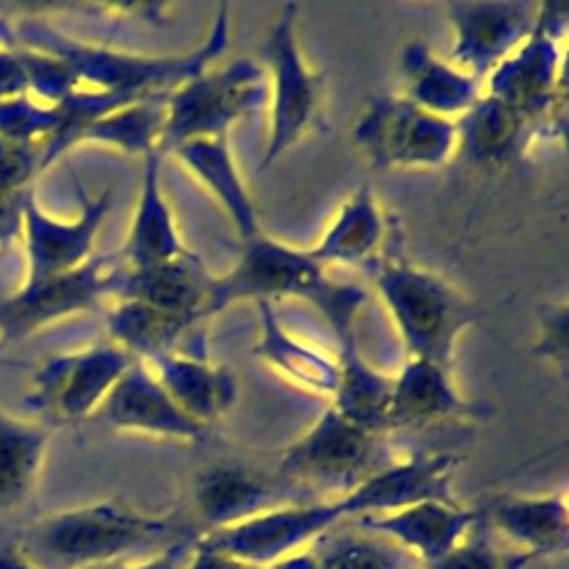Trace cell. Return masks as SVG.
<instances>
[{"label":"cell","instance_id":"6da1fadb","mask_svg":"<svg viewBox=\"0 0 569 569\" xmlns=\"http://www.w3.org/2000/svg\"><path fill=\"white\" fill-rule=\"evenodd\" d=\"M460 458L447 451H418L351 489L349 493L276 507L236 527L200 533L198 542L236 558L269 565L291 551L311 547L338 525L369 513H385L420 500L458 502L453 473Z\"/></svg>","mask_w":569,"mask_h":569},{"label":"cell","instance_id":"7a4b0ae2","mask_svg":"<svg viewBox=\"0 0 569 569\" xmlns=\"http://www.w3.org/2000/svg\"><path fill=\"white\" fill-rule=\"evenodd\" d=\"M20 551L40 569H93L149 558L200 529L176 516L142 513L102 500L36 518L11 529Z\"/></svg>","mask_w":569,"mask_h":569},{"label":"cell","instance_id":"3957f363","mask_svg":"<svg viewBox=\"0 0 569 569\" xmlns=\"http://www.w3.org/2000/svg\"><path fill=\"white\" fill-rule=\"evenodd\" d=\"M229 4H220L200 47L184 56H140L71 40L51 24L24 18L16 24L13 44L58 58L73 76L76 89L109 93L127 102L162 96L207 71L229 47Z\"/></svg>","mask_w":569,"mask_h":569},{"label":"cell","instance_id":"277c9868","mask_svg":"<svg viewBox=\"0 0 569 569\" xmlns=\"http://www.w3.org/2000/svg\"><path fill=\"white\" fill-rule=\"evenodd\" d=\"M371 276L409 358L451 365L458 336L478 318V307L442 276L402 258H378Z\"/></svg>","mask_w":569,"mask_h":569},{"label":"cell","instance_id":"5b68a950","mask_svg":"<svg viewBox=\"0 0 569 569\" xmlns=\"http://www.w3.org/2000/svg\"><path fill=\"white\" fill-rule=\"evenodd\" d=\"M396 462L389 433L360 427L329 407L280 460L276 478L309 500L349 493Z\"/></svg>","mask_w":569,"mask_h":569},{"label":"cell","instance_id":"8992f818","mask_svg":"<svg viewBox=\"0 0 569 569\" xmlns=\"http://www.w3.org/2000/svg\"><path fill=\"white\" fill-rule=\"evenodd\" d=\"M565 33L567 4H538L533 31L487 76V93L522 113L536 138L556 140L567 131Z\"/></svg>","mask_w":569,"mask_h":569},{"label":"cell","instance_id":"52a82bcc","mask_svg":"<svg viewBox=\"0 0 569 569\" xmlns=\"http://www.w3.org/2000/svg\"><path fill=\"white\" fill-rule=\"evenodd\" d=\"M269 102L267 69L251 58L202 71L176 87L164 102L160 153L198 138H227L229 127Z\"/></svg>","mask_w":569,"mask_h":569},{"label":"cell","instance_id":"ba28073f","mask_svg":"<svg viewBox=\"0 0 569 569\" xmlns=\"http://www.w3.org/2000/svg\"><path fill=\"white\" fill-rule=\"evenodd\" d=\"M271 133L260 160V171L269 169L284 151L309 136L322 122L325 73L316 71L298 44V4L280 7V13L264 40Z\"/></svg>","mask_w":569,"mask_h":569},{"label":"cell","instance_id":"9c48e42d","mask_svg":"<svg viewBox=\"0 0 569 569\" xmlns=\"http://www.w3.org/2000/svg\"><path fill=\"white\" fill-rule=\"evenodd\" d=\"M351 138L378 171L436 169L456 151V122L385 93L365 107Z\"/></svg>","mask_w":569,"mask_h":569},{"label":"cell","instance_id":"30bf717a","mask_svg":"<svg viewBox=\"0 0 569 569\" xmlns=\"http://www.w3.org/2000/svg\"><path fill=\"white\" fill-rule=\"evenodd\" d=\"M133 360L113 342L53 353L36 369L24 402L49 427L91 418Z\"/></svg>","mask_w":569,"mask_h":569},{"label":"cell","instance_id":"8fae6325","mask_svg":"<svg viewBox=\"0 0 569 569\" xmlns=\"http://www.w3.org/2000/svg\"><path fill=\"white\" fill-rule=\"evenodd\" d=\"M118 271V253L98 251L78 269L24 280L20 289L0 298V340L11 345L53 320L100 311L104 300L113 298Z\"/></svg>","mask_w":569,"mask_h":569},{"label":"cell","instance_id":"7c38bea8","mask_svg":"<svg viewBox=\"0 0 569 569\" xmlns=\"http://www.w3.org/2000/svg\"><path fill=\"white\" fill-rule=\"evenodd\" d=\"M329 278L309 249H298L264 233L242 242L240 258L231 271L216 276L211 291V316L238 300L307 298L311 305L322 296Z\"/></svg>","mask_w":569,"mask_h":569},{"label":"cell","instance_id":"4fadbf2b","mask_svg":"<svg viewBox=\"0 0 569 569\" xmlns=\"http://www.w3.org/2000/svg\"><path fill=\"white\" fill-rule=\"evenodd\" d=\"M367 302L365 289L351 282H333L329 293L318 305V311L327 318L338 340V382L333 391V409L367 429L382 431L387 420V407L393 389V376L382 373L369 360H365L356 342V316Z\"/></svg>","mask_w":569,"mask_h":569},{"label":"cell","instance_id":"5bb4252c","mask_svg":"<svg viewBox=\"0 0 569 569\" xmlns=\"http://www.w3.org/2000/svg\"><path fill=\"white\" fill-rule=\"evenodd\" d=\"M451 64L482 80L536 27V2H449Z\"/></svg>","mask_w":569,"mask_h":569},{"label":"cell","instance_id":"9a60e30c","mask_svg":"<svg viewBox=\"0 0 569 569\" xmlns=\"http://www.w3.org/2000/svg\"><path fill=\"white\" fill-rule=\"evenodd\" d=\"M82 211L76 220L62 222L47 216L36 202L33 189L27 193L22 213V240L27 251V280L49 278L82 267L96 251V236L111 209V191L89 198L78 187Z\"/></svg>","mask_w":569,"mask_h":569},{"label":"cell","instance_id":"2e32d148","mask_svg":"<svg viewBox=\"0 0 569 569\" xmlns=\"http://www.w3.org/2000/svg\"><path fill=\"white\" fill-rule=\"evenodd\" d=\"M93 418L113 429L182 442H202L209 433L207 427L193 422L178 409L151 367L142 360L129 365L96 409Z\"/></svg>","mask_w":569,"mask_h":569},{"label":"cell","instance_id":"e0dca14e","mask_svg":"<svg viewBox=\"0 0 569 569\" xmlns=\"http://www.w3.org/2000/svg\"><path fill=\"white\" fill-rule=\"evenodd\" d=\"M478 507L460 502L420 500L385 513H369L356 520V527L385 536L409 551L420 569L447 556L478 520Z\"/></svg>","mask_w":569,"mask_h":569},{"label":"cell","instance_id":"ac0fdd59","mask_svg":"<svg viewBox=\"0 0 569 569\" xmlns=\"http://www.w3.org/2000/svg\"><path fill=\"white\" fill-rule=\"evenodd\" d=\"M489 409L467 400L453 387L449 369L429 360L409 358L393 376V389L387 407V433L398 429H422L445 420L485 418Z\"/></svg>","mask_w":569,"mask_h":569},{"label":"cell","instance_id":"d6986e66","mask_svg":"<svg viewBox=\"0 0 569 569\" xmlns=\"http://www.w3.org/2000/svg\"><path fill=\"white\" fill-rule=\"evenodd\" d=\"M287 489L240 462H213L196 476L193 505L202 533L236 527L284 502Z\"/></svg>","mask_w":569,"mask_h":569},{"label":"cell","instance_id":"ffe728a7","mask_svg":"<svg viewBox=\"0 0 569 569\" xmlns=\"http://www.w3.org/2000/svg\"><path fill=\"white\" fill-rule=\"evenodd\" d=\"M213 280L216 276L189 249L180 258L142 269H131L120 262L113 298L147 302L198 322L211 316Z\"/></svg>","mask_w":569,"mask_h":569},{"label":"cell","instance_id":"44dd1931","mask_svg":"<svg viewBox=\"0 0 569 569\" xmlns=\"http://www.w3.org/2000/svg\"><path fill=\"white\" fill-rule=\"evenodd\" d=\"M480 513L489 529L509 547L542 562L569 547V507L562 493L496 496Z\"/></svg>","mask_w":569,"mask_h":569},{"label":"cell","instance_id":"7402d4cb","mask_svg":"<svg viewBox=\"0 0 569 569\" xmlns=\"http://www.w3.org/2000/svg\"><path fill=\"white\" fill-rule=\"evenodd\" d=\"M178 409L202 427L229 413L238 398V380L224 365L198 351H173L147 362Z\"/></svg>","mask_w":569,"mask_h":569},{"label":"cell","instance_id":"603a6c76","mask_svg":"<svg viewBox=\"0 0 569 569\" xmlns=\"http://www.w3.org/2000/svg\"><path fill=\"white\" fill-rule=\"evenodd\" d=\"M160 164L162 153L158 149L144 156L138 204L127 240L118 253V258H122V264L131 269L162 264L189 251L178 233L173 213L162 193Z\"/></svg>","mask_w":569,"mask_h":569},{"label":"cell","instance_id":"cb8c5ba5","mask_svg":"<svg viewBox=\"0 0 569 569\" xmlns=\"http://www.w3.org/2000/svg\"><path fill=\"white\" fill-rule=\"evenodd\" d=\"M536 138L513 107L485 93L456 122V149L469 164L496 169L513 162Z\"/></svg>","mask_w":569,"mask_h":569},{"label":"cell","instance_id":"d4e9b609","mask_svg":"<svg viewBox=\"0 0 569 569\" xmlns=\"http://www.w3.org/2000/svg\"><path fill=\"white\" fill-rule=\"evenodd\" d=\"M405 98L440 118L462 116L482 93L480 80L438 58L422 40L409 42L400 56Z\"/></svg>","mask_w":569,"mask_h":569},{"label":"cell","instance_id":"484cf974","mask_svg":"<svg viewBox=\"0 0 569 569\" xmlns=\"http://www.w3.org/2000/svg\"><path fill=\"white\" fill-rule=\"evenodd\" d=\"M387 222L378 198L369 184L358 187L336 213L327 233L309 249L311 258L327 264L371 267L380 256Z\"/></svg>","mask_w":569,"mask_h":569},{"label":"cell","instance_id":"4316f807","mask_svg":"<svg viewBox=\"0 0 569 569\" xmlns=\"http://www.w3.org/2000/svg\"><path fill=\"white\" fill-rule=\"evenodd\" d=\"M184 167L218 198L222 209L236 224L242 242L262 233L253 200L231 156L227 138H198L176 147Z\"/></svg>","mask_w":569,"mask_h":569},{"label":"cell","instance_id":"83f0119b","mask_svg":"<svg viewBox=\"0 0 569 569\" xmlns=\"http://www.w3.org/2000/svg\"><path fill=\"white\" fill-rule=\"evenodd\" d=\"M256 305L260 316V336L253 347L256 356L300 389L333 396L338 382L336 358L289 333L271 302L260 300Z\"/></svg>","mask_w":569,"mask_h":569},{"label":"cell","instance_id":"f1b7e54d","mask_svg":"<svg viewBox=\"0 0 569 569\" xmlns=\"http://www.w3.org/2000/svg\"><path fill=\"white\" fill-rule=\"evenodd\" d=\"M53 427L27 422L0 409V518L33 493Z\"/></svg>","mask_w":569,"mask_h":569},{"label":"cell","instance_id":"f546056e","mask_svg":"<svg viewBox=\"0 0 569 569\" xmlns=\"http://www.w3.org/2000/svg\"><path fill=\"white\" fill-rule=\"evenodd\" d=\"M104 322L111 342L142 362L178 351L180 340L198 325L191 318L138 300H116L104 311Z\"/></svg>","mask_w":569,"mask_h":569},{"label":"cell","instance_id":"4dcf8cb0","mask_svg":"<svg viewBox=\"0 0 569 569\" xmlns=\"http://www.w3.org/2000/svg\"><path fill=\"white\" fill-rule=\"evenodd\" d=\"M311 549L320 569H420L418 560L385 536L367 529L329 531Z\"/></svg>","mask_w":569,"mask_h":569},{"label":"cell","instance_id":"1f68e13d","mask_svg":"<svg viewBox=\"0 0 569 569\" xmlns=\"http://www.w3.org/2000/svg\"><path fill=\"white\" fill-rule=\"evenodd\" d=\"M171 93V91H169ZM151 96L144 100H138L133 104L120 107L96 122H91L80 142L91 140V142H104L113 144L122 151L129 153H142L147 156L149 151H160V136H162V124H164V102L167 96Z\"/></svg>","mask_w":569,"mask_h":569},{"label":"cell","instance_id":"d6a6232c","mask_svg":"<svg viewBox=\"0 0 569 569\" xmlns=\"http://www.w3.org/2000/svg\"><path fill=\"white\" fill-rule=\"evenodd\" d=\"M538 562L542 560L505 545L480 513L469 533L447 556L422 569H533Z\"/></svg>","mask_w":569,"mask_h":569},{"label":"cell","instance_id":"836d02e7","mask_svg":"<svg viewBox=\"0 0 569 569\" xmlns=\"http://www.w3.org/2000/svg\"><path fill=\"white\" fill-rule=\"evenodd\" d=\"M58 122L56 104H38L29 93L0 100V138L4 140L42 144L58 129Z\"/></svg>","mask_w":569,"mask_h":569},{"label":"cell","instance_id":"e575fe53","mask_svg":"<svg viewBox=\"0 0 569 569\" xmlns=\"http://www.w3.org/2000/svg\"><path fill=\"white\" fill-rule=\"evenodd\" d=\"M11 47L24 69L29 91L38 93L49 104H58L62 98L76 91V80L71 71L58 58L22 44H13V42Z\"/></svg>","mask_w":569,"mask_h":569},{"label":"cell","instance_id":"d590c367","mask_svg":"<svg viewBox=\"0 0 569 569\" xmlns=\"http://www.w3.org/2000/svg\"><path fill=\"white\" fill-rule=\"evenodd\" d=\"M533 353L549 362L553 369L558 367L562 373L567 371L569 360V309L567 302H553L540 309L538 322V342L533 345Z\"/></svg>","mask_w":569,"mask_h":569},{"label":"cell","instance_id":"8d00e7d4","mask_svg":"<svg viewBox=\"0 0 569 569\" xmlns=\"http://www.w3.org/2000/svg\"><path fill=\"white\" fill-rule=\"evenodd\" d=\"M40 171V144L0 138V191L29 189Z\"/></svg>","mask_w":569,"mask_h":569},{"label":"cell","instance_id":"74e56055","mask_svg":"<svg viewBox=\"0 0 569 569\" xmlns=\"http://www.w3.org/2000/svg\"><path fill=\"white\" fill-rule=\"evenodd\" d=\"M31 189L33 187L22 191H0V251L22 238L24 200Z\"/></svg>","mask_w":569,"mask_h":569},{"label":"cell","instance_id":"f35d334b","mask_svg":"<svg viewBox=\"0 0 569 569\" xmlns=\"http://www.w3.org/2000/svg\"><path fill=\"white\" fill-rule=\"evenodd\" d=\"M182 569H264V567L256 565V562H249V560H242V558H236L231 553L211 549V547L196 540L193 551L189 553Z\"/></svg>","mask_w":569,"mask_h":569},{"label":"cell","instance_id":"ab89813d","mask_svg":"<svg viewBox=\"0 0 569 569\" xmlns=\"http://www.w3.org/2000/svg\"><path fill=\"white\" fill-rule=\"evenodd\" d=\"M198 538H191V540H180L149 558H142V560H133V562H122L118 565V569H182L189 553L193 551V545H196Z\"/></svg>","mask_w":569,"mask_h":569},{"label":"cell","instance_id":"60d3db41","mask_svg":"<svg viewBox=\"0 0 569 569\" xmlns=\"http://www.w3.org/2000/svg\"><path fill=\"white\" fill-rule=\"evenodd\" d=\"M29 93L24 69L13 51V47L0 49V100Z\"/></svg>","mask_w":569,"mask_h":569},{"label":"cell","instance_id":"b9f144b4","mask_svg":"<svg viewBox=\"0 0 569 569\" xmlns=\"http://www.w3.org/2000/svg\"><path fill=\"white\" fill-rule=\"evenodd\" d=\"M0 569H40L20 551L11 529H0Z\"/></svg>","mask_w":569,"mask_h":569},{"label":"cell","instance_id":"7bdbcfd3","mask_svg":"<svg viewBox=\"0 0 569 569\" xmlns=\"http://www.w3.org/2000/svg\"><path fill=\"white\" fill-rule=\"evenodd\" d=\"M264 569H320V562H318V556L311 547H305V549H298V551H291L282 558H276L273 562L269 565H262Z\"/></svg>","mask_w":569,"mask_h":569},{"label":"cell","instance_id":"ee69618b","mask_svg":"<svg viewBox=\"0 0 569 569\" xmlns=\"http://www.w3.org/2000/svg\"><path fill=\"white\" fill-rule=\"evenodd\" d=\"M93 569H118V565H107V567H93Z\"/></svg>","mask_w":569,"mask_h":569}]
</instances>
